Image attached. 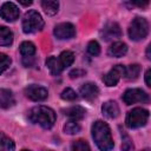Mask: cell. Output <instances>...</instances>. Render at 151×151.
Instances as JSON below:
<instances>
[{
	"mask_svg": "<svg viewBox=\"0 0 151 151\" xmlns=\"http://www.w3.org/2000/svg\"><path fill=\"white\" fill-rule=\"evenodd\" d=\"M91 131L94 143L101 151H111L113 149V139L111 136V130L106 123H104L103 120L94 122Z\"/></svg>",
	"mask_w": 151,
	"mask_h": 151,
	"instance_id": "6da1fadb",
	"label": "cell"
},
{
	"mask_svg": "<svg viewBox=\"0 0 151 151\" xmlns=\"http://www.w3.org/2000/svg\"><path fill=\"white\" fill-rule=\"evenodd\" d=\"M55 112L44 105H38L34 106L33 109H31V111L28 112V119L34 123L40 125L42 129H51L54 123H55Z\"/></svg>",
	"mask_w": 151,
	"mask_h": 151,
	"instance_id": "7a4b0ae2",
	"label": "cell"
},
{
	"mask_svg": "<svg viewBox=\"0 0 151 151\" xmlns=\"http://www.w3.org/2000/svg\"><path fill=\"white\" fill-rule=\"evenodd\" d=\"M74 61V54L71 51H64L60 53L58 58L55 57H50L46 60V66L50 70L51 74L58 76L60 74L66 67L71 66Z\"/></svg>",
	"mask_w": 151,
	"mask_h": 151,
	"instance_id": "3957f363",
	"label": "cell"
},
{
	"mask_svg": "<svg viewBox=\"0 0 151 151\" xmlns=\"http://www.w3.org/2000/svg\"><path fill=\"white\" fill-rule=\"evenodd\" d=\"M44 19L41 15L34 11L31 9L25 13L22 19V31L25 33H35L38 31H41L44 27Z\"/></svg>",
	"mask_w": 151,
	"mask_h": 151,
	"instance_id": "277c9868",
	"label": "cell"
},
{
	"mask_svg": "<svg viewBox=\"0 0 151 151\" xmlns=\"http://www.w3.org/2000/svg\"><path fill=\"white\" fill-rule=\"evenodd\" d=\"M149 34V22L146 19L137 17L132 20L129 27V37L133 41H139Z\"/></svg>",
	"mask_w": 151,
	"mask_h": 151,
	"instance_id": "5b68a950",
	"label": "cell"
},
{
	"mask_svg": "<svg viewBox=\"0 0 151 151\" xmlns=\"http://www.w3.org/2000/svg\"><path fill=\"white\" fill-rule=\"evenodd\" d=\"M147 119H149V111L142 107H136L127 113L125 123L129 129H138L144 126L147 123Z\"/></svg>",
	"mask_w": 151,
	"mask_h": 151,
	"instance_id": "8992f818",
	"label": "cell"
},
{
	"mask_svg": "<svg viewBox=\"0 0 151 151\" xmlns=\"http://www.w3.org/2000/svg\"><path fill=\"white\" fill-rule=\"evenodd\" d=\"M123 101L126 105H131L134 103H147L149 94L142 88H129L123 94Z\"/></svg>",
	"mask_w": 151,
	"mask_h": 151,
	"instance_id": "52a82bcc",
	"label": "cell"
},
{
	"mask_svg": "<svg viewBox=\"0 0 151 151\" xmlns=\"http://www.w3.org/2000/svg\"><path fill=\"white\" fill-rule=\"evenodd\" d=\"M125 76V66L124 65H114L104 77L103 81L106 86H116L118 81Z\"/></svg>",
	"mask_w": 151,
	"mask_h": 151,
	"instance_id": "ba28073f",
	"label": "cell"
},
{
	"mask_svg": "<svg viewBox=\"0 0 151 151\" xmlns=\"http://www.w3.org/2000/svg\"><path fill=\"white\" fill-rule=\"evenodd\" d=\"M24 92H25V96L28 99L33 100V101H42L48 96V92H47V90L45 87L39 86V85H34V84L33 85H28L24 90Z\"/></svg>",
	"mask_w": 151,
	"mask_h": 151,
	"instance_id": "9c48e42d",
	"label": "cell"
},
{
	"mask_svg": "<svg viewBox=\"0 0 151 151\" xmlns=\"http://www.w3.org/2000/svg\"><path fill=\"white\" fill-rule=\"evenodd\" d=\"M20 11L13 2H5L0 8V17L6 21H15L19 18Z\"/></svg>",
	"mask_w": 151,
	"mask_h": 151,
	"instance_id": "30bf717a",
	"label": "cell"
},
{
	"mask_svg": "<svg viewBox=\"0 0 151 151\" xmlns=\"http://www.w3.org/2000/svg\"><path fill=\"white\" fill-rule=\"evenodd\" d=\"M53 33L58 39H71L76 35V27L71 22H61L54 27Z\"/></svg>",
	"mask_w": 151,
	"mask_h": 151,
	"instance_id": "8fae6325",
	"label": "cell"
},
{
	"mask_svg": "<svg viewBox=\"0 0 151 151\" xmlns=\"http://www.w3.org/2000/svg\"><path fill=\"white\" fill-rule=\"evenodd\" d=\"M101 37H103V39H105V40H111V39L122 37L120 26H119L117 22H114V21L107 22V24L104 26V28L101 29Z\"/></svg>",
	"mask_w": 151,
	"mask_h": 151,
	"instance_id": "7c38bea8",
	"label": "cell"
},
{
	"mask_svg": "<svg viewBox=\"0 0 151 151\" xmlns=\"http://www.w3.org/2000/svg\"><path fill=\"white\" fill-rule=\"evenodd\" d=\"M80 96L86 100H93L99 94V88L94 83H85L79 88Z\"/></svg>",
	"mask_w": 151,
	"mask_h": 151,
	"instance_id": "4fadbf2b",
	"label": "cell"
},
{
	"mask_svg": "<svg viewBox=\"0 0 151 151\" xmlns=\"http://www.w3.org/2000/svg\"><path fill=\"white\" fill-rule=\"evenodd\" d=\"M101 111H103V114L110 119H114L119 116V106L116 101L113 100H107L101 106Z\"/></svg>",
	"mask_w": 151,
	"mask_h": 151,
	"instance_id": "5bb4252c",
	"label": "cell"
},
{
	"mask_svg": "<svg viewBox=\"0 0 151 151\" xmlns=\"http://www.w3.org/2000/svg\"><path fill=\"white\" fill-rule=\"evenodd\" d=\"M126 52H127V45L123 41L113 42L107 50V54L110 57H113V58H120V57L125 55Z\"/></svg>",
	"mask_w": 151,
	"mask_h": 151,
	"instance_id": "9a60e30c",
	"label": "cell"
},
{
	"mask_svg": "<svg viewBox=\"0 0 151 151\" xmlns=\"http://www.w3.org/2000/svg\"><path fill=\"white\" fill-rule=\"evenodd\" d=\"M15 104L14 96L11 90L2 88L0 90V107L1 109H9Z\"/></svg>",
	"mask_w": 151,
	"mask_h": 151,
	"instance_id": "2e32d148",
	"label": "cell"
},
{
	"mask_svg": "<svg viewBox=\"0 0 151 151\" xmlns=\"http://www.w3.org/2000/svg\"><path fill=\"white\" fill-rule=\"evenodd\" d=\"M64 112H65V114H66L67 117H70L72 120H77V122L80 120V119H83V118L85 117V114H86V110H85L84 107L79 106V105L71 106V107L64 110Z\"/></svg>",
	"mask_w": 151,
	"mask_h": 151,
	"instance_id": "e0dca14e",
	"label": "cell"
},
{
	"mask_svg": "<svg viewBox=\"0 0 151 151\" xmlns=\"http://www.w3.org/2000/svg\"><path fill=\"white\" fill-rule=\"evenodd\" d=\"M12 42L13 32L6 26H0V46H9Z\"/></svg>",
	"mask_w": 151,
	"mask_h": 151,
	"instance_id": "ac0fdd59",
	"label": "cell"
},
{
	"mask_svg": "<svg viewBox=\"0 0 151 151\" xmlns=\"http://www.w3.org/2000/svg\"><path fill=\"white\" fill-rule=\"evenodd\" d=\"M41 7L47 15H54L58 12L59 2L52 1V0H45V1H41Z\"/></svg>",
	"mask_w": 151,
	"mask_h": 151,
	"instance_id": "d6986e66",
	"label": "cell"
},
{
	"mask_svg": "<svg viewBox=\"0 0 151 151\" xmlns=\"http://www.w3.org/2000/svg\"><path fill=\"white\" fill-rule=\"evenodd\" d=\"M14 142L5 133L0 132V151H14Z\"/></svg>",
	"mask_w": 151,
	"mask_h": 151,
	"instance_id": "ffe728a7",
	"label": "cell"
},
{
	"mask_svg": "<svg viewBox=\"0 0 151 151\" xmlns=\"http://www.w3.org/2000/svg\"><path fill=\"white\" fill-rule=\"evenodd\" d=\"M19 50H20L21 55H24V57H33L34 53H35V51H37L34 44L31 42V41H24V42H21Z\"/></svg>",
	"mask_w": 151,
	"mask_h": 151,
	"instance_id": "44dd1931",
	"label": "cell"
},
{
	"mask_svg": "<svg viewBox=\"0 0 151 151\" xmlns=\"http://www.w3.org/2000/svg\"><path fill=\"white\" fill-rule=\"evenodd\" d=\"M140 73V66L138 64H132L127 67H125V78H127L129 80H134L138 78Z\"/></svg>",
	"mask_w": 151,
	"mask_h": 151,
	"instance_id": "7402d4cb",
	"label": "cell"
},
{
	"mask_svg": "<svg viewBox=\"0 0 151 151\" xmlns=\"http://www.w3.org/2000/svg\"><path fill=\"white\" fill-rule=\"evenodd\" d=\"M120 136H122V140H123L122 142V151H133L134 145H133L130 136L125 131H120Z\"/></svg>",
	"mask_w": 151,
	"mask_h": 151,
	"instance_id": "603a6c76",
	"label": "cell"
},
{
	"mask_svg": "<svg viewBox=\"0 0 151 151\" xmlns=\"http://www.w3.org/2000/svg\"><path fill=\"white\" fill-rule=\"evenodd\" d=\"M64 131H65L66 133H68V134H76V133H78V132L80 131V125H79V123H78L77 120L70 119V120L65 124Z\"/></svg>",
	"mask_w": 151,
	"mask_h": 151,
	"instance_id": "cb8c5ba5",
	"label": "cell"
},
{
	"mask_svg": "<svg viewBox=\"0 0 151 151\" xmlns=\"http://www.w3.org/2000/svg\"><path fill=\"white\" fill-rule=\"evenodd\" d=\"M72 151H91V150H90L88 144L85 140L78 139L72 143Z\"/></svg>",
	"mask_w": 151,
	"mask_h": 151,
	"instance_id": "d4e9b609",
	"label": "cell"
},
{
	"mask_svg": "<svg viewBox=\"0 0 151 151\" xmlns=\"http://www.w3.org/2000/svg\"><path fill=\"white\" fill-rule=\"evenodd\" d=\"M11 63H12V60H11V58H9L7 54L0 53V74H1L2 72H5V71L9 67Z\"/></svg>",
	"mask_w": 151,
	"mask_h": 151,
	"instance_id": "484cf974",
	"label": "cell"
},
{
	"mask_svg": "<svg viewBox=\"0 0 151 151\" xmlns=\"http://www.w3.org/2000/svg\"><path fill=\"white\" fill-rule=\"evenodd\" d=\"M87 52H88V54H91L93 57L98 55L100 53V46H99V44L96 40H91L88 42V45H87Z\"/></svg>",
	"mask_w": 151,
	"mask_h": 151,
	"instance_id": "4316f807",
	"label": "cell"
},
{
	"mask_svg": "<svg viewBox=\"0 0 151 151\" xmlns=\"http://www.w3.org/2000/svg\"><path fill=\"white\" fill-rule=\"evenodd\" d=\"M60 97H61L64 100H68V101H72V100H76L78 96H77V93H76V92H74L72 88L67 87V88H65V90L61 92Z\"/></svg>",
	"mask_w": 151,
	"mask_h": 151,
	"instance_id": "83f0119b",
	"label": "cell"
},
{
	"mask_svg": "<svg viewBox=\"0 0 151 151\" xmlns=\"http://www.w3.org/2000/svg\"><path fill=\"white\" fill-rule=\"evenodd\" d=\"M84 74H85V71H84V70H79V68L72 70V71L70 72V77H71L72 79L78 78V77H81V76H84Z\"/></svg>",
	"mask_w": 151,
	"mask_h": 151,
	"instance_id": "f1b7e54d",
	"label": "cell"
},
{
	"mask_svg": "<svg viewBox=\"0 0 151 151\" xmlns=\"http://www.w3.org/2000/svg\"><path fill=\"white\" fill-rule=\"evenodd\" d=\"M22 64H24L26 67L32 66V65L34 64V58H33V57H24V59H22Z\"/></svg>",
	"mask_w": 151,
	"mask_h": 151,
	"instance_id": "f546056e",
	"label": "cell"
},
{
	"mask_svg": "<svg viewBox=\"0 0 151 151\" xmlns=\"http://www.w3.org/2000/svg\"><path fill=\"white\" fill-rule=\"evenodd\" d=\"M150 77H151V68H147L145 72V84L146 86H151V81H150Z\"/></svg>",
	"mask_w": 151,
	"mask_h": 151,
	"instance_id": "4dcf8cb0",
	"label": "cell"
},
{
	"mask_svg": "<svg viewBox=\"0 0 151 151\" xmlns=\"http://www.w3.org/2000/svg\"><path fill=\"white\" fill-rule=\"evenodd\" d=\"M21 5H24V6H28V5H32V1H22V0H20L19 1Z\"/></svg>",
	"mask_w": 151,
	"mask_h": 151,
	"instance_id": "1f68e13d",
	"label": "cell"
},
{
	"mask_svg": "<svg viewBox=\"0 0 151 151\" xmlns=\"http://www.w3.org/2000/svg\"><path fill=\"white\" fill-rule=\"evenodd\" d=\"M150 47H151V46L149 45V46H147V48H146V58H147V59H150V58H151V57H150Z\"/></svg>",
	"mask_w": 151,
	"mask_h": 151,
	"instance_id": "d6a6232c",
	"label": "cell"
},
{
	"mask_svg": "<svg viewBox=\"0 0 151 151\" xmlns=\"http://www.w3.org/2000/svg\"><path fill=\"white\" fill-rule=\"evenodd\" d=\"M142 151H150L149 149H145V150H142Z\"/></svg>",
	"mask_w": 151,
	"mask_h": 151,
	"instance_id": "836d02e7",
	"label": "cell"
},
{
	"mask_svg": "<svg viewBox=\"0 0 151 151\" xmlns=\"http://www.w3.org/2000/svg\"><path fill=\"white\" fill-rule=\"evenodd\" d=\"M21 151H29V150H26V149H24V150H21Z\"/></svg>",
	"mask_w": 151,
	"mask_h": 151,
	"instance_id": "e575fe53",
	"label": "cell"
},
{
	"mask_svg": "<svg viewBox=\"0 0 151 151\" xmlns=\"http://www.w3.org/2000/svg\"><path fill=\"white\" fill-rule=\"evenodd\" d=\"M47 151H50V150H47Z\"/></svg>",
	"mask_w": 151,
	"mask_h": 151,
	"instance_id": "d590c367",
	"label": "cell"
}]
</instances>
